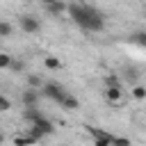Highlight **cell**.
Here are the masks:
<instances>
[{"label": "cell", "mask_w": 146, "mask_h": 146, "mask_svg": "<svg viewBox=\"0 0 146 146\" xmlns=\"http://www.w3.org/2000/svg\"><path fill=\"white\" fill-rule=\"evenodd\" d=\"M14 144H16V146H34L36 139L30 137V135H16V137H14Z\"/></svg>", "instance_id": "cell-10"}, {"label": "cell", "mask_w": 146, "mask_h": 146, "mask_svg": "<svg viewBox=\"0 0 146 146\" xmlns=\"http://www.w3.org/2000/svg\"><path fill=\"white\" fill-rule=\"evenodd\" d=\"M50 2H55V0H41V5H50Z\"/></svg>", "instance_id": "cell-22"}, {"label": "cell", "mask_w": 146, "mask_h": 146, "mask_svg": "<svg viewBox=\"0 0 146 146\" xmlns=\"http://www.w3.org/2000/svg\"><path fill=\"white\" fill-rule=\"evenodd\" d=\"M132 96H135L137 100H144V98H146V87H144V84L132 87Z\"/></svg>", "instance_id": "cell-14"}, {"label": "cell", "mask_w": 146, "mask_h": 146, "mask_svg": "<svg viewBox=\"0 0 146 146\" xmlns=\"http://www.w3.org/2000/svg\"><path fill=\"white\" fill-rule=\"evenodd\" d=\"M27 135H30V137H34L36 141H41V139L46 137V135H43V132H41V130H39L36 125H30V128H27Z\"/></svg>", "instance_id": "cell-15"}, {"label": "cell", "mask_w": 146, "mask_h": 146, "mask_svg": "<svg viewBox=\"0 0 146 146\" xmlns=\"http://www.w3.org/2000/svg\"><path fill=\"white\" fill-rule=\"evenodd\" d=\"M121 96H123L121 87H105V98H107L112 105H116V103L121 100Z\"/></svg>", "instance_id": "cell-6"}, {"label": "cell", "mask_w": 146, "mask_h": 146, "mask_svg": "<svg viewBox=\"0 0 146 146\" xmlns=\"http://www.w3.org/2000/svg\"><path fill=\"white\" fill-rule=\"evenodd\" d=\"M43 66H46L48 71H59V68H62V62H59L57 57H52V55H48V57L43 59Z\"/></svg>", "instance_id": "cell-11"}, {"label": "cell", "mask_w": 146, "mask_h": 146, "mask_svg": "<svg viewBox=\"0 0 146 146\" xmlns=\"http://www.w3.org/2000/svg\"><path fill=\"white\" fill-rule=\"evenodd\" d=\"M112 146H130V139L128 137H114L112 135Z\"/></svg>", "instance_id": "cell-16"}, {"label": "cell", "mask_w": 146, "mask_h": 146, "mask_svg": "<svg viewBox=\"0 0 146 146\" xmlns=\"http://www.w3.org/2000/svg\"><path fill=\"white\" fill-rule=\"evenodd\" d=\"M66 11L73 18V23L80 25L82 30H87V32H103L105 30V16L96 7L71 2V5H66Z\"/></svg>", "instance_id": "cell-1"}, {"label": "cell", "mask_w": 146, "mask_h": 146, "mask_svg": "<svg viewBox=\"0 0 146 146\" xmlns=\"http://www.w3.org/2000/svg\"><path fill=\"white\" fill-rule=\"evenodd\" d=\"M9 64H11V55L0 52V68H9Z\"/></svg>", "instance_id": "cell-18"}, {"label": "cell", "mask_w": 146, "mask_h": 146, "mask_svg": "<svg viewBox=\"0 0 146 146\" xmlns=\"http://www.w3.org/2000/svg\"><path fill=\"white\" fill-rule=\"evenodd\" d=\"M59 107H64V110H78V107H80V100H78L73 94H68V91H66V96L62 98Z\"/></svg>", "instance_id": "cell-9"}, {"label": "cell", "mask_w": 146, "mask_h": 146, "mask_svg": "<svg viewBox=\"0 0 146 146\" xmlns=\"http://www.w3.org/2000/svg\"><path fill=\"white\" fill-rule=\"evenodd\" d=\"M14 34V25L7 21H0V36H11Z\"/></svg>", "instance_id": "cell-13"}, {"label": "cell", "mask_w": 146, "mask_h": 146, "mask_svg": "<svg viewBox=\"0 0 146 146\" xmlns=\"http://www.w3.org/2000/svg\"><path fill=\"white\" fill-rule=\"evenodd\" d=\"M105 87H121V82H119L116 75H107L105 78Z\"/></svg>", "instance_id": "cell-19"}, {"label": "cell", "mask_w": 146, "mask_h": 146, "mask_svg": "<svg viewBox=\"0 0 146 146\" xmlns=\"http://www.w3.org/2000/svg\"><path fill=\"white\" fill-rule=\"evenodd\" d=\"M43 7H46V11H48V14H52V16H62V14L66 11V2H62V0H55V2L43 5Z\"/></svg>", "instance_id": "cell-8"}, {"label": "cell", "mask_w": 146, "mask_h": 146, "mask_svg": "<svg viewBox=\"0 0 146 146\" xmlns=\"http://www.w3.org/2000/svg\"><path fill=\"white\" fill-rule=\"evenodd\" d=\"M2 141H5V135H2V132H0V146H2Z\"/></svg>", "instance_id": "cell-23"}, {"label": "cell", "mask_w": 146, "mask_h": 146, "mask_svg": "<svg viewBox=\"0 0 146 146\" xmlns=\"http://www.w3.org/2000/svg\"><path fill=\"white\" fill-rule=\"evenodd\" d=\"M9 68H11V71H16V73H18V71H23V68H25V66H23V62H16V59H11V64H9Z\"/></svg>", "instance_id": "cell-20"}, {"label": "cell", "mask_w": 146, "mask_h": 146, "mask_svg": "<svg viewBox=\"0 0 146 146\" xmlns=\"http://www.w3.org/2000/svg\"><path fill=\"white\" fill-rule=\"evenodd\" d=\"M135 39H137V43L146 46V32H139V34H135Z\"/></svg>", "instance_id": "cell-21"}, {"label": "cell", "mask_w": 146, "mask_h": 146, "mask_svg": "<svg viewBox=\"0 0 146 146\" xmlns=\"http://www.w3.org/2000/svg\"><path fill=\"white\" fill-rule=\"evenodd\" d=\"M41 91V96L43 98H50V100H55L57 105L62 103V98L66 96V89L59 84V82H43V87L39 89Z\"/></svg>", "instance_id": "cell-2"}, {"label": "cell", "mask_w": 146, "mask_h": 146, "mask_svg": "<svg viewBox=\"0 0 146 146\" xmlns=\"http://www.w3.org/2000/svg\"><path fill=\"white\" fill-rule=\"evenodd\" d=\"M43 116V112L36 107V105H32V107H25V112H23V119L27 121V123H34L36 119H41Z\"/></svg>", "instance_id": "cell-7"}, {"label": "cell", "mask_w": 146, "mask_h": 146, "mask_svg": "<svg viewBox=\"0 0 146 146\" xmlns=\"http://www.w3.org/2000/svg\"><path fill=\"white\" fill-rule=\"evenodd\" d=\"M7 110H11V100L0 94V112H7Z\"/></svg>", "instance_id": "cell-17"}, {"label": "cell", "mask_w": 146, "mask_h": 146, "mask_svg": "<svg viewBox=\"0 0 146 146\" xmlns=\"http://www.w3.org/2000/svg\"><path fill=\"white\" fill-rule=\"evenodd\" d=\"M30 125H36L43 135H52V132H55V123H52L48 116H41V119H36V121H34V123H30Z\"/></svg>", "instance_id": "cell-5"}, {"label": "cell", "mask_w": 146, "mask_h": 146, "mask_svg": "<svg viewBox=\"0 0 146 146\" xmlns=\"http://www.w3.org/2000/svg\"><path fill=\"white\" fill-rule=\"evenodd\" d=\"M18 25H21V30L27 32V34H36V32L41 30L39 18L32 16V14H23V16H18Z\"/></svg>", "instance_id": "cell-3"}, {"label": "cell", "mask_w": 146, "mask_h": 146, "mask_svg": "<svg viewBox=\"0 0 146 146\" xmlns=\"http://www.w3.org/2000/svg\"><path fill=\"white\" fill-rule=\"evenodd\" d=\"M27 87L39 91V89L43 87V80H41V75H34V73H30V75H27Z\"/></svg>", "instance_id": "cell-12"}, {"label": "cell", "mask_w": 146, "mask_h": 146, "mask_svg": "<svg viewBox=\"0 0 146 146\" xmlns=\"http://www.w3.org/2000/svg\"><path fill=\"white\" fill-rule=\"evenodd\" d=\"M39 98H41V91H36V89H25L23 91V96H21V100H23V105L25 107H32V105H36L39 103Z\"/></svg>", "instance_id": "cell-4"}]
</instances>
